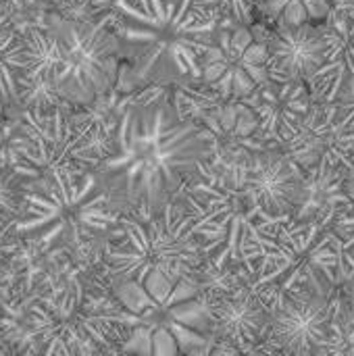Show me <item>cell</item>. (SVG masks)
I'll return each instance as SVG.
<instances>
[{
    "label": "cell",
    "instance_id": "obj_17",
    "mask_svg": "<svg viewBox=\"0 0 354 356\" xmlns=\"http://www.w3.org/2000/svg\"><path fill=\"white\" fill-rule=\"evenodd\" d=\"M334 0H259V8L269 15L277 25L321 23Z\"/></svg>",
    "mask_w": 354,
    "mask_h": 356
},
{
    "label": "cell",
    "instance_id": "obj_9",
    "mask_svg": "<svg viewBox=\"0 0 354 356\" xmlns=\"http://www.w3.org/2000/svg\"><path fill=\"white\" fill-rule=\"evenodd\" d=\"M338 305L332 296L313 290L286 294L271 309L269 342L288 355L328 353Z\"/></svg>",
    "mask_w": 354,
    "mask_h": 356
},
{
    "label": "cell",
    "instance_id": "obj_1",
    "mask_svg": "<svg viewBox=\"0 0 354 356\" xmlns=\"http://www.w3.org/2000/svg\"><path fill=\"white\" fill-rule=\"evenodd\" d=\"M129 102L92 167L119 213L150 215L173 202L215 156L209 129L184 115L161 86Z\"/></svg>",
    "mask_w": 354,
    "mask_h": 356
},
{
    "label": "cell",
    "instance_id": "obj_18",
    "mask_svg": "<svg viewBox=\"0 0 354 356\" xmlns=\"http://www.w3.org/2000/svg\"><path fill=\"white\" fill-rule=\"evenodd\" d=\"M25 184L13 171L6 154L0 159V221L13 223L23 213Z\"/></svg>",
    "mask_w": 354,
    "mask_h": 356
},
{
    "label": "cell",
    "instance_id": "obj_14",
    "mask_svg": "<svg viewBox=\"0 0 354 356\" xmlns=\"http://www.w3.org/2000/svg\"><path fill=\"white\" fill-rule=\"evenodd\" d=\"M27 44V69L21 86L19 106L31 111H44L52 106H65L56 94V77L63 67V50L54 31L29 27L25 33Z\"/></svg>",
    "mask_w": 354,
    "mask_h": 356
},
{
    "label": "cell",
    "instance_id": "obj_21",
    "mask_svg": "<svg viewBox=\"0 0 354 356\" xmlns=\"http://www.w3.org/2000/svg\"><path fill=\"white\" fill-rule=\"evenodd\" d=\"M48 4H52L54 8H58L63 15L69 13H86V15H94L100 13L108 6H113V0H44Z\"/></svg>",
    "mask_w": 354,
    "mask_h": 356
},
{
    "label": "cell",
    "instance_id": "obj_5",
    "mask_svg": "<svg viewBox=\"0 0 354 356\" xmlns=\"http://www.w3.org/2000/svg\"><path fill=\"white\" fill-rule=\"evenodd\" d=\"M88 288V282H73L61 294L33 296L8 342L29 344V353L44 355H96L117 346L140 319L125 313L117 298Z\"/></svg>",
    "mask_w": 354,
    "mask_h": 356
},
{
    "label": "cell",
    "instance_id": "obj_10",
    "mask_svg": "<svg viewBox=\"0 0 354 356\" xmlns=\"http://www.w3.org/2000/svg\"><path fill=\"white\" fill-rule=\"evenodd\" d=\"M257 117L255 140L259 146L282 148L298 129L313 104L305 79H267L250 96L242 98Z\"/></svg>",
    "mask_w": 354,
    "mask_h": 356
},
{
    "label": "cell",
    "instance_id": "obj_23",
    "mask_svg": "<svg viewBox=\"0 0 354 356\" xmlns=\"http://www.w3.org/2000/svg\"><path fill=\"white\" fill-rule=\"evenodd\" d=\"M4 108H6V106H4V104L0 102V117H2V113H4Z\"/></svg>",
    "mask_w": 354,
    "mask_h": 356
},
{
    "label": "cell",
    "instance_id": "obj_15",
    "mask_svg": "<svg viewBox=\"0 0 354 356\" xmlns=\"http://www.w3.org/2000/svg\"><path fill=\"white\" fill-rule=\"evenodd\" d=\"M334 113V102L313 100L309 113L300 121L294 136L280 148L300 167L303 173L315 167L325 154L332 152L338 136Z\"/></svg>",
    "mask_w": 354,
    "mask_h": 356
},
{
    "label": "cell",
    "instance_id": "obj_3",
    "mask_svg": "<svg viewBox=\"0 0 354 356\" xmlns=\"http://www.w3.org/2000/svg\"><path fill=\"white\" fill-rule=\"evenodd\" d=\"M121 215L92 169L61 167L25 184L23 213L10 232L35 252H63L83 263L111 238Z\"/></svg>",
    "mask_w": 354,
    "mask_h": 356
},
{
    "label": "cell",
    "instance_id": "obj_11",
    "mask_svg": "<svg viewBox=\"0 0 354 356\" xmlns=\"http://www.w3.org/2000/svg\"><path fill=\"white\" fill-rule=\"evenodd\" d=\"M244 186L267 215L290 221L303 198L305 173L280 148L248 150Z\"/></svg>",
    "mask_w": 354,
    "mask_h": 356
},
{
    "label": "cell",
    "instance_id": "obj_22",
    "mask_svg": "<svg viewBox=\"0 0 354 356\" xmlns=\"http://www.w3.org/2000/svg\"><path fill=\"white\" fill-rule=\"evenodd\" d=\"M342 179H344V192L354 202V152L342 163Z\"/></svg>",
    "mask_w": 354,
    "mask_h": 356
},
{
    "label": "cell",
    "instance_id": "obj_16",
    "mask_svg": "<svg viewBox=\"0 0 354 356\" xmlns=\"http://www.w3.org/2000/svg\"><path fill=\"white\" fill-rule=\"evenodd\" d=\"M25 69H27L25 35H21L15 29L8 10L0 6V102L4 106L19 104Z\"/></svg>",
    "mask_w": 354,
    "mask_h": 356
},
{
    "label": "cell",
    "instance_id": "obj_4",
    "mask_svg": "<svg viewBox=\"0 0 354 356\" xmlns=\"http://www.w3.org/2000/svg\"><path fill=\"white\" fill-rule=\"evenodd\" d=\"M102 265L108 282L136 286L154 307L165 302L182 280H198L204 254L190 213L173 200L150 215L123 213L102 244Z\"/></svg>",
    "mask_w": 354,
    "mask_h": 356
},
{
    "label": "cell",
    "instance_id": "obj_6",
    "mask_svg": "<svg viewBox=\"0 0 354 356\" xmlns=\"http://www.w3.org/2000/svg\"><path fill=\"white\" fill-rule=\"evenodd\" d=\"M98 121L75 119L65 106L44 111L23 108L17 134L4 154L23 184L40 179L61 167L92 169L98 154L92 152Z\"/></svg>",
    "mask_w": 354,
    "mask_h": 356
},
{
    "label": "cell",
    "instance_id": "obj_12",
    "mask_svg": "<svg viewBox=\"0 0 354 356\" xmlns=\"http://www.w3.org/2000/svg\"><path fill=\"white\" fill-rule=\"evenodd\" d=\"M213 340L232 344L234 350H252L269 334L271 311L250 284L207 294Z\"/></svg>",
    "mask_w": 354,
    "mask_h": 356
},
{
    "label": "cell",
    "instance_id": "obj_13",
    "mask_svg": "<svg viewBox=\"0 0 354 356\" xmlns=\"http://www.w3.org/2000/svg\"><path fill=\"white\" fill-rule=\"evenodd\" d=\"M271 79H313L325 65L330 44L319 23L277 25L265 40Z\"/></svg>",
    "mask_w": 354,
    "mask_h": 356
},
{
    "label": "cell",
    "instance_id": "obj_19",
    "mask_svg": "<svg viewBox=\"0 0 354 356\" xmlns=\"http://www.w3.org/2000/svg\"><path fill=\"white\" fill-rule=\"evenodd\" d=\"M334 121L340 131L354 134V63L353 73L348 75L346 83L342 86L338 98L334 100Z\"/></svg>",
    "mask_w": 354,
    "mask_h": 356
},
{
    "label": "cell",
    "instance_id": "obj_7",
    "mask_svg": "<svg viewBox=\"0 0 354 356\" xmlns=\"http://www.w3.org/2000/svg\"><path fill=\"white\" fill-rule=\"evenodd\" d=\"M61 42L63 67L56 94L65 106H92L119 81V40L111 27L88 19H58L50 25Z\"/></svg>",
    "mask_w": 354,
    "mask_h": 356
},
{
    "label": "cell",
    "instance_id": "obj_8",
    "mask_svg": "<svg viewBox=\"0 0 354 356\" xmlns=\"http://www.w3.org/2000/svg\"><path fill=\"white\" fill-rule=\"evenodd\" d=\"M267 79V44L250 25L221 19L215 42L202 58L198 83L225 100H242Z\"/></svg>",
    "mask_w": 354,
    "mask_h": 356
},
{
    "label": "cell",
    "instance_id": "obj_2",
    "mask_svg": "<svg viewBox=\"0 0 354 356\" xmlns=\"http://www.w3.org/2000/svg\"><path fill=\"white\" fill-rule=\"evenodd\" d=\"M121 58L140 86L200 81L221 17L211 0H113Z\"/></svg>",
    "mask_w": 354,
    "mask_h": 356
},
{
    "label": "cell",
    "instance_id": "obj_20",
    "mask_svg": "<svg viewBox=\"0 0 354 356\" xmlns=\"http://www.w3.org/2000/svg\"><path fill=\"white\" fill-rule=\"evenodd\" d=\"M211 2L221 19H227L238 25H252L255 8H259V0H211Z\"/></svg>",
    "mask_w": 354,
    "mask_h": 356
}]
</instances>
